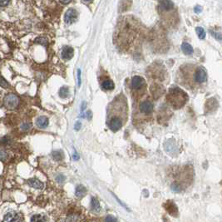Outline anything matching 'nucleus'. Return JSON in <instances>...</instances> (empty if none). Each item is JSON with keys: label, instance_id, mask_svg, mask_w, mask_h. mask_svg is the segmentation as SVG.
I'll return each mask as SVG.
<instances>
[{"label": "nucleus", "instance_id": "f704fd0d", "mask_svg": "<svg viewBox=\"0 0 222 222\" xmlns=\"http://www.w3.org/2000/svg\"><path fill=\"white\" fill-rule=\"evenodd\" d=\"M83 105H82V110L83 111V110H85L86 106H87V103H86V102H83Z\"/></svg>", "mask_w": 222, "mask_h": 222}, {"label": "nucleus", "instance_id": "a878e982", "mask_svg": "<svg viewBox=\"0 0 222 222\" xmlns=\"http://www.w3.org/2000/svg\"><path fill=\"white\" fill-rule=\"evenodd\" d=\"M36 42H37V43H39L43 44V45H46L47 43H48V42H47L46 39H42V38H41V39H37Z\"/></svg>", "mask_w": 222, "mask_h": 222}, {"label": "nucleus", "instance_id": "6e6552de", "mask_svg": "<svg viewBox=\"0 0 222 222\" xmlns=\"http://www.w3.org/2000/svg\"><path fill=\"white\" fill-rule=\"evenodd\" d=\"M140 111L145 114H149L153 111L154 106L150 101H144L141 102L139 106Z\"/></svg>", "mask_w": 222, "mask_h": 222}, {"label": "nucleus", "instance_id": "dca6fc26", "mask_svg": "<svg viewBox=\"0 0 222 222\" xmlns=\"http://www.w3.org/2000/svg\"><path fill=\"white\" fill-rule=\"evenodd\" d=\"M86 192H87V189L85 188V186L79 185V186H77V188H76L75 195L78 196V197H82V196L85 195Z\"/></svg>", "mask_w": 222, "mask_h": 222}, {"label": "nucleus", "instance_id": "f8f14e48", "mask_svg": "<svg viewBox=\"0 0 222 222\" xmlns=\"http://www.w3.org/2000/svg\"><path fill=\"white\" fill-rule=\"evenodd\" d=\"M101 88L103 89V90L106 91H111L113 90L114 88H115V85H114V83L110 79H106V80H104L102 83H101Z\"/></svg>", "mask_w": 222, "mask_h": 222}, {"label": "nucleus", "instance_id": "412c9836", "mask_svg": "<svg viewBox=\"0 0 222 222\" xmlns=\"http://www.w3.org/2000/svg\"><path fill=\"white\" fill-rule=\"evenodd\" d=\"M46 218L41 215H35L31 218V221H45Z\"/></svg>", "mask_w": 222, "mask_h": 222}, {"label": "nucleus", "instance_id": "c9c22d12", "mask_svg": "<svg viewBox=\"0 0 222 222\" xmlns=\"http://www.w3.org/2000/svg\"><path fill=\"white\" fill-rule=\"evenodd\" d=\"M84 2H92L93 0H83Z\"/></svg>", "mask_w": 222, "mask_h": 222}, {"label": "nucleus", "instance_id": "2eb2a0df", "mask_svg": "<svg viewBox=\"0 0 222 222\" xmlns=\"http://www.w3.org/2000/svg\"><path fill=\"white\" fill-rule=\"evenodd\" d=\"M181 49L186 55H191L193 53V48L188 43H183L181 44Z\"/></svg>", "mask_w": 222, "mask_h": 222}, {"label": "nucleus", "instance_id": "f03ea898", "mask_svg": "<svg viewBox=\"0 0 222 222\" xmlns=\"http://www.w3.org/2000/svg\"><path fill=\"white\" fill-rule=\"evenodd\" d=\"M207 73L204 67H198L194 73V82L198 84L206 82Z\"/></svg>", "mask_w": 222, "mask_h": 222}, {"label": "nucleus", "instance_id": "ddd939ff", "mask_svg": "<svg viewBox=\"0 0 222 222\" xmlns=\"http://www.w3.org/2000/svg\"><path fill=\"white\" fill-rule=\"evenodd\" d=\"M165 208H166V211L170 215H172L173 216H176V215L177 214V208H176V206L174 203L168 202L166 205H165Z\"/></svg>", "mask_w": 222, "mask_h": 222}, {"label": "nucleus", "instance_id": "aec40b11", "mask_svg": "<svg viewBox=\"0 0 222 222\" xmlns=\"http://www.w3.org/2000/svg\"><path fill=\"white\" fill-rule=\"evenodd\" d=\"M52 158L56 161H61L63 158V153L61 151H55L52 154Z\"/></svg>", "mask_w": 222, "mask_h": 222}, {"label": "nucleus", "instance_id": "7ed1b4c3", "mask_svg": "<svg viewBox=\"0 0 222 222\" xmlns=\"http://www.w3.org/2000/svg\"><path fill=\"white\" fill-rule=\"evenodd\" d=\"M3 102H4V105H5L6 107H8L9 109H13L18 106V98L14 94H9V95L6 96L4 97Z\"/></svg>", "mask_w": 222, "mask_h": 222}, {"label": "nucleus", "instance_id": "2f4dec72", "mask_svg": "<svg viewBox=\"0 0 222 222\" xmlns=\"http://www.w3.org/2000/svg\"><path fill=\"white\" fill-rule=\"evenodd\" d=\"M59 1L62 3H63V4H67V3H69L71 2V0H59Z\"/></svg>", "mask_w": 222, "mask_h": 222}, {"label": "nucleus", "instance_id": "bb28decb", "mask_svg": "<svg viewBox=\"0 0 222 222\" xmlns=\"http://www.w3.org/2000/svg\"><path fill=\"white\" fill-rule=\"evenodd\" d=\"M194 11H195V13H200L202 11V8L201 7V6L197 5L195 7V8H194Z\"/></svg>", "mask_w": 222, "mask_h": 222}, {"label": "nucleus", "instance_id": "f3484780", "mask_svg": "<svg viewBox=\"0 0 222 222\" xmlns=\"http://www.w3.org/2000/svg\"><path fill=\"white\" fill-rule=\"evenodd\" d=\"M91 207H92V209L96 212H99L100 211V210H101V206H100L99 202H98L97 200L94 198V197L92 198V201H91Z\"/></svg>", "mask_w": 222, "mask_h": 222}, {"label": "nucleus", "instance_id": "cd10ccee", "mask_svg": "<svg viewBox=\"0 0 222 222\" xmlns=\"http://www.w3.org/2000/svg\"><path fill=\"white\" fill-rule=\"evenodd\" d=\"M7 157H8V155L5 152H0V160H5Z\"/></svg>", "mask_w": 222, "mask_h": 222}, {"label": "nucleus", "instance_id": "0eeeda50", "mask_svg": "<svg viewBox=\"0 0 222 222\" xmlns=\"http://www.w3.org/2000/svg\"><path fill=\"white\" fill-rule=\"evenodd\" d=\"M23 216L19 213H17L15 211H10L7 213L3 217L4 221H21L23 220Z\"/></svg>", "mask_w": 222, "mask_h": 222}, {"label": "nucleus", "instance_id": "7c9ffc66", "mask_svg": "<svg viewBox=\"0 0 222 222\" xmlns=\"http://www.w3.org/2000/svg\"><path fill=\"white\" fill-rule=\"evenodd\" d=\"M105 220H112V221H116V218H113V217H111L109 215V216H107L106 219H105Z\"/></svg>", "mask_w": 222, "mask_h": 222}, {"label": "nucleus", "instance_id": "6ab92c4d", "mask_svg": "<svg viewBox=\"0 0 222 222\" xmlns=\"http://www.w3.org/2000/svg\"><path fill=\"white\" fill-rule=\"evenodd\" d=\"M196 31L200 39H204L206 38V31H205V29L203 28L197 27L196 29Z\"/></svg>", "mask_w": 222, "mask_h": 222}, {"label": "nucleus", "instance_id": "f257e3e1", "mask_svg": "<svg viewBox=\"0 0 222 222\" xmlns=\"http://www.w3.org/2000/svg\"><path fill=\"white\" fill-rule=\"evenodd\" d=\"M187 94L179 88H170L168 94L167 100L176 109L181 108L187 101Z\"/></svg>", "mask_w": 222, "mask_h": 222}, {"label": "nucleus", "instance_id": "4be33fe9", "mask_svg": "<svg viewBox=\"0 0 222 222\" xmlns=\"http://www.w3.org/2000/svg\"><path fill=\"white\" fill-rule=\"evenodd\" d=\"M30 128H31V123H29V122H23V124L21 125V129L23 132L29 131Z\"/></svg>", "mask_w": 222, "mask_h": 222}, {"label": "nucleus", "instance_id": "9d476101", "mask_svg": "<svg viewBox=\"0 0 222 222\" xmlns=\"http://www.w3.org/2000/svg\"><path fill=\"white\" fill-rule=\"evenodd\" d=\"M28 184H29L31 187H34V188L38 189V190H42V189H43L44 187L43 183L41 181H39V180H38V179L36 178L29 179V181H28Z\"/></svg>", "mask_w": 222, "mask_h": 222}, {"label": "nucleus", "instance_id": "1a4fd4ad", "mask_svg": "<svg viewBox=\"0 0 222 222\" xmlns=\"http://www.w3.org/2000/svg\"><path fill=\"white\" fill-rule=\"evenodd\" d=\"M74 50L72 47L66 46L62 50V57L64 60H70L73 57Z\"/></svg>", "mask_w": 222, "mask_h": 222}, {"label": "nucleus", "instance_id": "4468645a", "mask_svg": "<svg viewBox=\"0 0 222 222\" xmlns=\"http://www.w3.org/2000/svg\"><path fill=\"white\" fill-rule=\"evenodd\" d=\"M160 6L164 10H170L173 8V3L170 0H161Z\"/></svg>", "mask_w": 222, "mask_h": 222}, {"label": "nucleus", "instance_id": "9b49d317", "mask_svg": "<svg viewBox=\"0 0 222 222\" xmlns=\"http://www.w3.org/2000/svg\"><path fill=\"white\" fill-rule=\"evenodd\" d=\"M48 119L46 116H39L36 120V124L39 128H46L48 126Z\"/></svg>", "mask_w": 222, "mask_h": 222}, {"label": "nucleus", "instance_id": "473e14b6", "mask_svg": "<svg viewBox=\"0 0 222 222\" xmlns=\"http://www.w3.org/2000/svg\"><path fill=\"white\" fill-rule=\"evenodd\" d=\"M86 115L88 116V120H90V119L92 118V111H88V112L86 113Z\"/></svg>", "mask_w": 222, "mask_h": 222}, {"label": "nucleus", "instance_id": "72a5a7b5", "mask_svg": "<svg viewBox=\"0 0 222 222\" xmlns=\"http://www.w3.org/2000/svg\"><path fill=\"white\" fill-rule=\"evenodd\" d=\"M73 159H74V160H78V159H79V156H78V154L77 152L73 154Z\"/></svg>", "mask_w": 222, "mask_h": 222}, {"label": "nucleus", "instance_id": "393cba45", "mask_svg": "<svg viewBox=\"0 0 222 222\" xmlns=\"http://www.w3.org/2000/svg\"><path fill=\"white\" fill-rule=\"evenodd\" d=\"M10 0H0V7H5L8 4Z\"/></svg>", "mask_w": 222, "mask_h": 222}, {"label": "nucleus", "instance_id": "39448f33", "mask_svg": "<svg viewBox=\"0 0 222 222\" xmlns=\"http://www.w3.org/2000/svg\"><path fill=\"white\" fill-rule=\"evenodd\" d=\"M77 18H78V12L74 8H69L65 13L64 21L67 25H70L76 22Z\"/></svg>", "mask_w": 222, "mask_h": 222}, {"label": "nucleus", "instance_id": "a211bd4d", "mask_svg": "<svg viewBox=\"0 0 222 222\" xmlns=\"http://www.w3.org/2000/svg\"><path fill=\"white\" fill-rule=\"evenodd\" d=\"M69 95V90L67 87H62L60 88L59 90V96L62 98H66Z\"/></svg>", "mask_w": 222, "mask_h": 222}, {"label": "nucleus", "instance_id": "5701e85b", "mask_svg": "<svg viewBox=\"0 0 222 222\" xmlns=\"http://www.w3.org/2000/svg\"><path fill=\"white\" fill-rule=\"evenodd\" d=\"M0 86L3 87V88H8V86H9L8 82H7L3 77H0Z\"/></svg>", "mask_w": 222, "mask_h": 222}, {"label": "nucleus", "instance_id": "c85d7f7f", "mask_svg": "<svg viewBox=\"0 0 222 222\" xmlns=\"http://www.w3.org/2000/svg\"><path fill=\"white\" fill-rule=\"evenodd\" d=\"M78 87L81 86V70H78Z\"/></svg>", "mask_w": 222, "mask_h": 222}, {"label": "nucleus", "instance_id": "423d86ee", "mask_svg": "<svg viewBox=\"0 0 222 222\" xmlns=\"http://www.w3.org/2000/svg\"><path fill=\"white\" fill-rule=\"evenodd\" d=\"M144 78L140 76H134L132 79V88L133 90H140L145 86Z\"/></svg>", "mask_w": 222, "mask_h": 222}, {"label": "nucleus", "instance_id": "20e7f679", "mask_svg": "<svg viewBox=\"0 0 222 222\" xmlns=\"http://www.w3.org/2000/svg\"><path fill=\"white\" fill-rule=\"evenodd\" d=\"M122 126H123V122L118 116H112L108 122L109 128L112 132H117L118 130L121 129Z\"/></svg>", "mask_w": 222, "mask_h": 222}, {"label": "nucleus", "instance_id": "c756f323", "mask_svg": "<svg viewBox=\"0 0 222 222\" xmlns=\"http://www.w3.org/2000/svg\"><path fill=\"white\" fill-rule=\"evenodd\" d=\"M81 126H82V124H81L80 121H77V122H76V124H75V130H77V131L80 130Z\"/></svg>", "mask_w": 222, "mask_h": 222}, {"label": "nucleus", "instance_id": "b1692460", "mask_svg": "<svg viewBox=\"0 0 222 222\" xmlns=\"http://www.w3.org/2000/svg\"><path fill=\"white\" fill-rule=\"evenodd\" d=\"M56 181H57L58 183H62V182H63V181H65V176H62V175H59V176H57Z\"/></svg>", "mask_w": 222, "mask_h": 222}]
</instances>
